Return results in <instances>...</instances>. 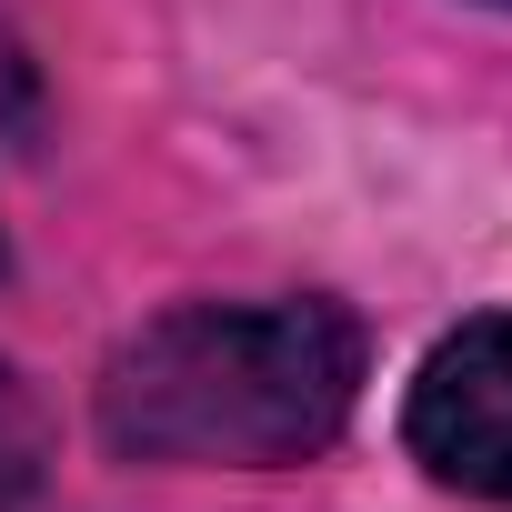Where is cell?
<instances>
[{"mask_svg":"<svg viewBox=\"0 0 512 512\" xmlns=\"http://www.w3.org/2000/svg\"><path fill=\"white\" fill-rule=\"evenodd\" d=\"M402 442L432 482L472 502H512V312H472L422 352Z\"/></svg>","mask_w":512,"mask_h":512,"instance_id":"2","label":"cell"},{"mask_svg":"<svg viewBox=\"0 0 512 512\" xmlns=\"http://www.w3.org/2000/svg\"><path fill=\"white\" fill-rule=\"evenodd\" d=\"M492 11H512V0H492Z\"/></svg>","mask_w":512,"mask_h":512,"instance_id":"4","label":"cell"},{"mask_svg":"<svg viewBox=\"0 0 512 512\" xmlns=\"http://www.w3.org/2000/svg\"><path fill=\"white\" fill-rule=\"evenodd\" d=\"M362 392V322L302 302H181L101 372V442L121 462H312Z\"/></svg>","mask_w":512,"mask_h":512,"instance_id":"1","label":"cell"},{"mask_svg":"<svg viewBox=\"0 0 512 512\" xmlns=\"http://www.w3.org/2000/svg\"><path fill=\"white\" fill-rule=\"evenodd\" d=\"M51 482V422H41V392L0 362V512H31Z\"/></svg>","mask_w":512,"mask_h":512,"instance_id":"3","label":"cell"}]
</instances>
